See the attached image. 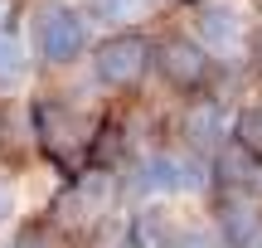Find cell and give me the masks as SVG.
<instances>
[{"mask_svg":"<svg viewBox=\"0 0 262 248\" xmlns=\"http://www.w3.org/2000/svg\"><path fill=\"white\" fill-rule=\"evenodd\" d=\"M126 214V200H122V175H107V171H78V175H63L54 204H49V219L68 234L78 248L93 243V239H112V229Z\"/></svg>","mask_w":262,"mask_h":248,"instance_id":"cell-1","label":"cell"},{"mask_svg":"<svg viewBox=\"0 0 262 248\" xmlns=\"http://www.w3.org/2000/svg\"><path fill=\"white\" fill-rule=\"evenodd\" d=\"M97 117L102 112H88V107L78 102V97H68V93H39L34 102H29L34 141H39L44 161L54 166L58 175L88 171V151H93Z\"/></svg>","mask_w":262,"mask_h":248,"instance_id":"cell-2","label":"cell"},{"mask_svg":"<svg viewBox=\"0 0 262 248\" xmlns=\"http://www.w3.org/2000/svg\"><path fill=\"white\" fill-rule=\"evenodd\" d=\"M219 68L224 64H219L189 29H170V34L156 39V78H160V88H165L175 102H185V97H209Z\"/></svg>","mask_w":262,"mask_h":248,"instance_id":"cell-3","label":"cell"},{"mask_svg":"<svg viewBox=\"0 0 262 248\" xmlns=\"http://www.w3.org/2000/svg\"><path fill=\"white\" fill-rule=\"evenodd\" d=\"M88 68H93V83L102 93H136L156 73V39L146 29H117V34L93 44Z\"/></svg>","mask_w":262,"mask_h":248,"instance_id":"cell-4","label":"cell"},{"mask_svg":"<svg viewBox=\"0 0 262 248\" xmlns=\"http://www.w3.org/2000/svg\"><path fill=\"white\" fill-rule=\"evenodd\" d=\"M29 49L39 64L68 68L88 54V15L68 0H49L29 15Z\"/></svg>","mask_w":262,"mask_h":248,"instance_id":"cell-5","label":"cell"},{"mask_svg":"<svg viewBox=\"0 0 262 248\" xmlns=\"http://www.w3.org/2000/svg\"><path fill=\"white\" fill-rule=\"evenodd\" d=\"M233 132V107H224L219 97H185L165 112V141L185 146L189 156L214 161V151Z\"/></svg>","mask_w":262,"mask_h":248,"instance_id":"cell-6","label":"cell"},{"mask_svg":"<svg viewBox=\"0 0 262 248\" xmlns=\"http://www.w3.org/2000/svg\"><path fill=\"white\" fill-rule=\"evenodd\" d=\"M189 34H194L219 64H243L248 58V39H253V19H248V10L238 5V0H199Z\"/></svg>","mask_w":262,"mask_h":248,"instance_id":"cell-7","label":"cell"},{"mask_svg":"<svg viewBox=\"0 0 262 248\" xmlns=\"http://www.w3.org/2000/svg\"><path fill=\"white\" fill-rule=\"evenodd\" d=\"M209 224L219 229L224 248H253L262 239V200L253 190H224L204 200Z\"/></svg>","mask_w":262,"mask_h":248,"instance_id":"cell-8","label":"cell"},{"mask_svg":"<svg viewBox=\"0 0 262 248\" xmlns=\"http://www.w3.org/2000/svg\"><path fill=\"white\" fill-rule=\"evenodd\" d=\"M257 180V156H248L238 141H224L209 161V195H224V190H253Z\"/></svg>","mask_w":262,"mask_h":248,"instance_id":"cell-9","label":"cell"},{"mask_svg":"<svg viewBox=\"0 0 262 248\" xmlns=\"http://www.w3.org/2000/svg\"><path fill=\"white\" fill-rule=\"evenodd\" d=\"M150 10H156V0H88L83 15H88V25H107V29L117 34V29L141 25Z\"/></svg>","mask_w":262,"mask_h":248,"instance_id":"cell-10","label":"cell"},{"mask_svg":"<svg viewBox=\"0 0 262 248\" xmlns=\"http://www.w3.org/2000/svg\"><path fill=\"white\" fill-rule=\"evenodd\" d=\"M25 49H19V34L15 25H10V15L0 10V88H15L19 78H25Z\"/></svg>","mask_w":262,"mask_h":248,"instance_id":"cell-11","label":"cell"},{"mask_svg":"<svg viewBox=\"0 0 262 248\" xmlns=\"http://www.w3.org/2000/svg\"><path fill=\"white\" fill-rule=\"evenodd\" d=\"M228 141H238L248 156L262 161V102H238L233 107V132H228Z\"/></svg>","mask_w":262,"mask_h":248,"instance_id":"cell-12","label":"cell"},{"mask_svg":"<svg viewBox=\"0 0 262 248\" xmlns=\"http://www.w3.org/2000/svg\"><path fill=\"white\" fill-rule=\"evenodd\" d=\"M170 248H224V239L209 224V214H180L175 234H170Z\"/></svg>","mask_w":262,"mask_h":248,"instance_id":"cell-13","label":"cell"},{"mask_svg":"<svg viewBox=\"0 0 262 248\" xmlns=\"http://www.w3.org/2000/svg\"><path fill=\"white\" fill-rule=\"evenodd\" d=\"M10 210H15V185H10V175L0 171V224L10 219Z\"/></svg>","mask_w":262,"mask_h":248,"instance_id":"cell-14","label":"cell"},{"mask_svg":"<svg viewBox=\"0 0 262 248\" xmlns=\"http://www.w3.org/2000/svg\"><path fill=\"white\" fill-rule=\"evenodd\" d=\"M248 64H253V73L262 78V25H253V39H248Z\"/></svg>","mask_w":262,"mask_h":248,"instance_id":"cell-15","label":"cell"},{"mask_svg":"<svg viewBox=\"0 0 262 248\" xmlns=\"http://www.w3.org/2000/svg\"><path fill=\"white\" fill-rule=\"evenodd\" d=\"M253 195L262 200V161H257V180H253Z\"/></svg>","mask_w":262,"mask_h":248,"instance_id":"cell-16","label":"cell"},{"mask_svg":"<svg viewBox=\"0 0 262 248\" xmlns=\"http://www.w3.org/2000/svg\"><path fill=\"white\" fill-rule=\"evenodd\" d=\"M5 127H10V117H5V107H0V141H5Z\"/></svg>","mask_w":262,"mask_h":248,"instance_id":"cell-17","label":"cell"},{"mask_svg":"<svg viewBox=\"0 0 262 248\" xmlns=\"http://www.w3.org/2000/svg\"><path fill=\"white\" fill-rule=\"evenodd\" d=\"M253 248H262V239H257V243H253Z\"/></svg>","mask_w":262,"mask_h":248,"instance_id":"cell-18","label":"cell"}]
</instances>
